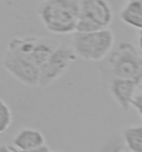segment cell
<instances>
[{
  "label": "cell",
  "mask_w": 142,
  "mask_h": 152,
  "mask_svg": "<svg viewBox=\"0 0 142 152\" xmlns=\"http://www.w3.org/2000/svg\"><path fill=\"white\" fill-rule=\"evenodd\" d=\"M79 19L75 31L90 32L109 28L113 12L105 0H79Z\"/></svg>",
  "instance_id": "cell-4"
},
{
  "label": "cell",
  "mask_w": 142,
  "mask_h": 152,
  "mask_svg": "<svg viewBox=\"0 0 142 152\" xmlns=\"http://www.w3.org/2000/svg\"><path fill=\"white\" fill-rule=\"evenodd\" d=\"M75 60L77 55L71 47L66 45H57L39 69L38 86L47 87L53 83L67 71L69 66Z\"/></svg>",
  "instance_id": "cell-6"
},
{
  "label": "cell",
  "mask_w": 142,
  "mask_h": 152,
  "mask_svg": "<svg viewBox=\"0 0 142 152\" xmlns=\"http://www.w3.org/2000/svg\"><path fill=\"white\" fill-rule=\"evenodd\" d=\"M139 87L140 83L131 79L112 78L109 81L108 90L118 106L123 111H128L131 108V102L137 94Z\"/></svg>",
  "instance_id": "cell-8"
},
{
  "label": "cell",
  "mask_w": 142,
  "mask_h": 152,
  "mask_svg": "<svg viewBox=\"0 0 142 152\" xmlns=\"http://www.w3.org/2000/svg\"><path fill=\"white\" fill-rule=\"evenodd\" d=\"M131 107H134L137 109L138 113L142 118V93H139V94L134 96L133 100L131 102Z\"/></svg>",
  "instance_id": "cell-13"
},
{
  "label": "cell",
  "mask_w": 142,
  "mask_h": 152,
  "mask_svg": "<svg viewBox=\"0 0 142 152\" xmlns=\"http://www.w3.org/2000/svg\"><path fill=\"white\" fill-rule=\"evenodd\" d=\"M11 148L15 150V152H51L50 149L47 147L46 144L45 145H41L39 148H34V149H28V150H18L15 147H11Z\"/></svg>",
  "instance_id": "cell-14"
},
{
  "label": "cell",
  "mask_w": 142,
  "mask_h": 152,
  "mask_svg": "<svg viewBox=\"0 0 142 152\" xmlns=\"http://www.w3.org/2000/svg\"><path fill=\"white\" fill-rule=\"evenodd\" d=\"M125 145L131 152H142V126H130L123 130Z\"/></svg>",
  "instance_id": "cell-10"
},
{
  "label": "cell",
  "mask_w": 142,
  "mask_h": 152,
  "mask_svg": "<svg viewBox=\"0 0 142 152\" xmlns=\"http://www.w3.org/2000/svg\"><path fill=\"white\" fill-rule=\"evenodd\" d=\"M139 88L141 89V92H140V93H142V85H140V87H139Z\"/></svg>",
  "instance_id": "cell-17"
},
{
  "label": "cell",
  "mask_w": 142,
  "mask_h": 152,
  "mask_svg": "<svg viewBox=\"0 0 142 152\" xmlns=\"http://www.w3.org/2000/svg\"><path fill=\"white\" fill-rule=\"evenodd\" d=\"M0 152H15L11 145H0Z\"/></svg>",
  "instance_id": "cell-15"
},
{
  "label": "cell",
  "mask_w": 142,
  "mask_h": 152,
  "mask_svg": "<svg viewBox=\"0 0 142 152\" xmlns=\"http://www.w3.org/2000/svg\"><path fill=\"white\" fill-rule=\"evenodd\" d=\"M138 43H139V48H140V50L142 51V29L140 30V32H139V36H138Z\"/></svg>",
  "instance_id": "cell-16"
},
{
  "label": "cell",
  "mask_w": 142,
  "mask_h": 152,
  "mask_svg": "<svg viewBox=\"0 0 142 152\" xmlns=\"http://www.w3.org/2000/svg\"><path fill=\"white\" fill-rule=\"evenodd\" d=\"M12 122V114L9 107L2 100H0V133L8 130Z\"/></svg>",
  "instance_id": "cell-12"
},
{
  "label": "cell",
  "mask_w": 142,
  "mask_h": 152,
  "mask_svg": "<svg viewBox=\"0 0 142 152\" xmlns=\"http://www.w3.org/2000/svg\"><path fill=\"white\" fill-rule=\"evenodd\" d=\"M79 8V0H45L38 8V15L48 31L69 34L75 32Z\"/></svg>",
  "instance_id": "cell-1"
},
{
  "label": "cell",
  "mask_w": 142,
  "mask_h": 152,
  "mask_svg": "<svg viewBox=\"0 0 142 152\" xmlns=\"http://www.w3.org/2000/svg\"><path fill=\"white\" fill-rule=\"evenodd\" d=\"M105 60L103 67L111 79H131L142 83V56L130 42L122 41L113 47Z\"/></svg>",
  "instance_id": "cell-2"
},
{
  "label": "cell",
  "mask_w": 142,
  "mask_h": 152,
  "mask_svg": "<svg viewBox=\"0 0 142 152\" xmlns=\"http://www.w3.org/2000/svg\"><path fill=\"white\" fill-rule=\"evenodd\" d=\"M119 16H120V19L122 20V22H124L125 25L139 30L142 29V15H140L139 12L124 6L121 9Z\"/></svg>",
  "instance_id": "cell-11"
},
{
  "label": "cell",
  "mask_w": 142,
  "mask_h": 152,
  "mask_svg": "<svg viewBox=\"0 0 142 152\" xmlns=\"http://www.w3.org/2000/svg\"><path fill=\"white\" fill-rule=\"evenodd\" d=\"M73 47L77 57L87 61H103L116 43L114 34L109 28L90 32H73Z\"/></svg>",
  "instance_id": "cell-3"
},
{
  "label": "cell",
  "mask_w": 142,
  "mask_h": 152,
  "mask_svg": "<svg viewBox=\"0 0 142 152\" xmlns=\"http://www.w3.org/2000/svg\"><path fill=\"white\" fill-rule=\"evenodd\" d=\"M128 1H132V0H128Z\"/></svg>",
  "instance_id": "cell-18"
},
{
  "label": "cell",
  "mask_w": 142,
  "mask_h": 152,
  "mask_svg": "<svg viewBox=\"0 0 142 152\" xmlns=\"http://www.w3.org/2000/svg\"><path fill=\"white\" fill-rule=\"evenodd\" d=\"M57 45L56 41L49 38H15L9 42L7 50L40 69Z\"/></svg>",
  "instance_id": "cell-5"
},
{
  "label": "cell",
  "mask_w": 142,
  "mask_h": 152,
  "mask_svg": "<svg viewBox=\"0 0 142 152\" xmlns=\"http://www.w3.org/2000/svg\"><path fill=\"white\" fill-rule=\"evenodd\" d=\"M46 144V139L40 131L34 129H23L21 130L13 140V145L18 150L39 148Z\"/></svg>",
  "instance_id": "cell-9"
},
{
  "label": "cell",
  "mask_w": 142,
  "mask_h": 152,
  "mask_svg": "<svg viewBox=\"0 0 142 152\" xmlns=\"http://www.w3.org/2000/svg\"><path fill=\"white\" fill-rule=\"evenodd\" d=\"M4 66L7 71L21 83L28 87H37L39 80V68L7 50L4 57Z\"/></svg>",
  "instance_id": "cell-7"
}]
</instances>
